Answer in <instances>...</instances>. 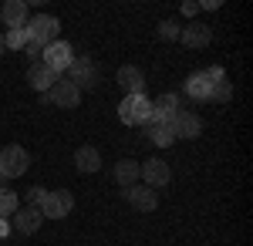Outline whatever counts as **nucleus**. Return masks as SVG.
I'll return each instance as SVG.
<instances>
[{
	"instance_id": "423d86ee",
	"label": "nucleus",
	"mask_w": 253,
	"mask_h": 246,
	"mask_svg": "<svg viewBox=\"0 0 253 246\" xmlns=\"http://www.w3.org/2000/svg\"><path fill=\"white\" fill-rule=\"evenodd\" d=\"M138 179H142V186H149V189H162V186H169L172 169H169L162 159H149V162L138 165Z\"/></svg>"
},
{
	"instance_id": "2eb2a0df",
	"label": "nucleus",
	"mask_w": 253,
	"mask_h": 246,
	"mask_svg": "<svg viewBox=\"0 0 253 246\" xmlns=\"http://www.w3.org/2000/svg\"><path fill=\"white\" fill-rule=\"evenodd\" d=\"M210 88H213V81L206 71H196V75L186 78V101H193V105H206L210 101Z\"/></svg>"
},
{
	"instance_id": "cd10ccee",
	"label": "nucleus",
	"mask_w": 253,
	"mask_h": 246,
	"mask_svg": "<svg viewBox=\"0 0 253 246\" xmlns=\"http://www.w3.org/2000/svg\"><path fill=\"white\" fill-rule=\"evenodd\" d=\"M199 10H219V0H203Z\"/></svg>"
},
{
	"instance_id": "c85d7f7f",
	"label": "nucleus",
	"mask_w": 253,
	"mask_h": 246,
	"mask_svg": "<svg viewBox=\"0 0 253 246\" xmlns=\"http://www.w3.org/2000/svg\"><path fill=\"white\" fill-rule=\"evenodd\" d=\"M3 51H7V47H3V34H0V54H3Z\"/></svg>"
},
{
	"instance_id": "f8f14e48",
	"label": "nucleus",
	"mask_w": 253,
	"mask_h": 246,
	"mask_svg": "<svg viewBox=\"0 0 253 246\" xmlns=\"http://www.w3.org/2000/svg\"><path fill=\"white\" fill-rule=\"evenodd\" d=\"M179 41H182L189 51L210 47V41H213V27H210V24H203V20H193V24H186V27H182Z\"/></svg>"
},
{
	"instance_id": "dca6fc26",
	"label": "nucleus",
	"mask_w": 253,
	"mask_h": 246,
	"mask_svg": "<svg viewBox=\"0 0 253 246\" xmlns=\"http://www.w3.org/2000/svg\"><path fill=\"white\" fill-rule=\"evenodd\" d=\"M125 192V199H128V206L138 209V212H152V209L159 206V199H156V189H149V186H132V189H122Z\"/></svg>"
},
{
	"instance_id": "7ed1b4c3",
	"label": "nucleus",
	"mask_w": 253,
	"mask_h": 246,
	"mask_svg": "<svg viewBox=\"0 0 253 246\" xmlns=\"http://www.w3.org/2000/svg\"><path fill=\"white\" fill-rule=\"evenodd\" d=\"M27 169H31V155H27V149H20V145L0 149V175H3L7 182H10V179H20Z\"/></svg>"
},
{
	"instance_id": "20e7f679",
	"label": "nucleus",
	"mask_w": 253,
	"mask_h": 246,
	"mask_svg": "<svg viewBox=\"0 0 253 246\" xmlns=\"http://www.w3.org/2000/svg\"><path fill=\"white\" fill-rule=\"evenodd\" d=\"M71 206H75L71 189H54V192L44 196V203L38 206V212L44 216V219H64V216L71 212Z\"/></svg>"
},
{
	"instance_id": "1a4fd4ad",
	"label": "nucleus",
	"mask_w": 253,
	"mask_h": 246,
	"mask_svg": "<svg viewBox=\"0 0 253 246\" xmlns=\"http://www.w3.org/2000/svg\"><path fill=\"white\" fill-rule=\"evenodd\" d=\"M179 101H182V98L172 95V91L159 95L156 101H152V115H149V122H145V125H169V122H172V115L179 112Z\"/></svg>"
},
{
	"instance_id": "6e6552de",
	"label": "nucleus",
	"mask_w": 253,
	"mask_h": 246,
	"mask_svg": "<svg viewBox=\"0 0 253 246\" xmlns=\"http://www.w3.org/2000/svg\"><path fill=\"white\" fill-rule=\"evenodd\" d=\"M169 128H172L175 138H199V135H203V118L196 112L179 108V112L172 115V122H169Z\"/></svg>"
},
{
	"instance_id": "9d476101",
	"label": "nucleus",
	"mask_w": 253,
	"mask_h": 246,
	"mask_svg": "<svg viewBox=\"0 0 253 246\" xmlns=\"http://www.w3.org/2000/svg\"><path fill=\"white\" fill-rule=\"evenodd\" d=\"M47 101L58 105V108H78V105H81V91L68 81V78H58L54 88L47 91Z\"/></svg>"
},
{
	"instance_id": "f03ea898",
	"label": "nucleus",
	"mask_w": 253,
	"mask_h": 246,
	"mask_svg": "<svg viewBox=\"0 0 253 246\" xmlns=\"http://www.w3.org/2000/svg\"><path fill=\"white\" fill-rule=\"evenodd\" d=\"M149 115H152V98L145 95H125L122 105H118V118L125 125H145Z\"/></svg>"
},
{
	"instance_id": "9b49d317",
	"label": "nucleus",
	"mask_w": 253,
	"mask_h": 246,
	"mask_svg": "<svg viewBox=\"0 0 253 246\" xmlns=\"http://www.w3.org/2000/svg\"><path fill=\"white\" fill-rule=\"evenodd\" d=\"M115 81H118V88H122L125 95H145V71L135 68V64H122Z\"/></svg>"
},
{
	"instance_id": "4be33fe9",
	"label": "nucleus",
	"mask_w": 253,
	"mask_h": 246,
	"mask_svg": "<svg viewBox=\"0 0 253 246\" xmlns=\"http://www.w3.org/2000/svg\"><path fill=\"white\" fill-rule=\"evenodd\" d=\"M14 212H17V192L0 189V219H10Z\"/></svg>"
},
{
	"instance_id": "6ab92c4d",
	"label": "nucleus",
	"mask_w": 253,
	"mask_h": 246,
	"mask_svg": "<svg viewBox=\"0 0 253 246\" xmlns=\"http://www.w3.org/2000/svg\"><path fill=\"white\" fill-rule=\"evenodd\" d=\"M112 175H115V182L122 189H132V186H138V162L135 159H118Z\"/></svg>"
},
{
	"instance_id": "a878e982",
	"label": "nucleus",
	"mask_w": 253,
	"mask_h": 246,
	"mask_svg": "<svg viewBox=\"0 0 253 246\" xmlns=\"http://www.w3.org/2000/svg\"><path fill=\"white\" fill-rule=\"evenodd\" d=\"M182 14H186V17H193V14H199V3H193V0H186V3H182Z\"/></svg>"
},
{
	"instance_id": "4468645a",
	"label": "nucleus",
	"mask_w": 253,
	"mask_h": 246,
	"mask_svg": "<svg viewBox=\"0 0 253 246\" xmlns=\"http://www.w3.org/2000/svg\"><path fill=\"white\" fill-rule=\"evenodd\" d=\"M61 75H54L44 61H34L31 68H27V84L34 88V91H41V95H47L51 88H54V81H58Z\"/></svg>"
},
{
	"instance_id": "393cba45",
	"label": "nucleus",
	"mask_w": 253,
	"mask_h": 246,
	"mask_svg": "<svg viewBox=\"0 0 253 246\" xmlns=\"http://www.w3.org/2000/svg\"><path fill=\"white\" fill-rule=\"evenodd\" d=\"M44 196H47V189H41V186H31V189H27V203L38 209L41 203H44Z\"/></svg>"
},
{
	"instance_id": "b1692460",
	"label": "nucleus",
	"mask_w": 253,
	"mask_h": 246,
	"mask_svg": "<svg viewBox=\"0 0 253 246\" xmlns=\"http://www.w3.org/2000/svg\"><path fill=\"white\" fill-rule=\"evenodd\" d=\"M179 34H182L179 20H159V38L162 41H179Z\"/></svg>"
},
{
	"instance_id": "412c9836",
	"label": "nucleus",
	"mask_w": 253,
	"mask_h": 246,
	"mask_svg": "<svg viewBox=\"0 0 253 246\" xmlns=\"http://www.w3.org/2000/svg\"><path fill=\"white\" fill-rule=\"evenodd\" d=\"M230 98H233V81H230V78L216 81L213 88H210V101H213V105H223V101H230Z\"/></svg>"
},
{
	"instance_id": "5701e85b",
	"label": "nucleus",
	"mask_w": 253,
	"mask_h": 246,
	"mask_svg": "<svg viewBox=\"0 0 253 246\" xmlns=\"http://www.w3.org/2000/svg\"><path fill=\"white\" fill-rule=\"evenodd\" d=\"M3 47H7V51H24V47H27V27H24V31H7V34H3Z\"/></svg>"
},
{
	"instance_id": "aec40b11",
	"label": "nucleus",
	"mask_w": 253,
	"mask_h": 246,
	"mask_svg": "<svg viewBox=\"0 0 253 246\" xmlns=\"http://www.w3.org/2000/svg\"><path fill=\"white\" fill-rule=\"evenodd\" d=\"M145 135H149V142L152 145H159V149H169L175 142V135L169 125H145Z\"/></svg>"
},
{
	"instance_id": "ddd939ff",
	"label": "nucleus",
	"mask_w": 253,
	"mask_h": 246,
	"mask_svg": "<svg viewBox=\"0 0 253 246\" xmlns=\"http://www.w3.org/2000/svg\"><path fill=\"white\" fill-rule=\"evenodd\" d=\"M27 10H31V7H27L24 0H7V3H0V20H3L10 31H24L27 20H31Z\"/></svg>"
},
{
	"instance_id": "f257e3e1",
	"label": "nucleus",
	"mask_w": 253,
	"mask_h": 246,
	"mask_svg": "<svg viewBox=\"0 0 253 246\" xmlns=\"http://www.w3.org/2000/svg\"><path fill=\"white\" fill-rule=\"evenodd\" d=\"M61 34V20L51 17V14H41V17H31L27 20V41L31 44H41V47H47V44H54Z\"/></svg>"
},
{
	"instance_id": "0eeeda50",
	"label": "nucleus",
	"mask_w": 253,
	"mask_h": 246,
	"mask_svg": "<svg viewBox=\"0 0 253 246\" xmlns=\"http://www.w3.org/2000/svg\"><path fill=\"white\" fill-rule=\"evenodd\" d=\"M41 61L54 71V75H61V71H68V64L75 61V51H71V44L68 41H54V44H47L44 51H41Z\"/></svg>"
},
{
	"instance_id": "bb28decb",
	"label": "nucleus",
	"mask_w": 253,
	"mask_h": 246,
	"mask_svg": "<svg viewBox=\"0 0 253 246\" xmlns=\"http://www.w3.org/2000/svg\"><path fill=\"white\" fill-rule=\"evenodd\" d=\"M14 229H10V219H0V240H7Z\"/></svg>"
},
{
	"instance_id": "39448f33",
	"label": "nucleus",
	"mask_w": 253,
	"mask_h": 246,
	"mask_svg": "<svg viewBox=\"0 0 253 246\" xmlns=\"http://www.w3.org/2000/svg\"><path fill=\"white\" fill-rule=\"evenodd\" d=\"M68 81L78 88V91H88V88H95L98 84V68L91 57H75L71 64H68Z\"/></svg>"
},
{
	"instance_id": "a211bd4d",
	"label": "nucleus",
	"mask_w": 253,
	"mask_h": 246,
	"mask_svg": "<svg viewBox=\"0 0 253 246\" xmlns=\"http://www.w3.org/2000/svg\"><path fill=\"white\" fill-rule=\"evenodd\" d=\"M75 169L84 172V175L98 172V169H101V152H98L95 145H81V149L75 152Z\"/></svg>"
},
{
	"instance_id": "f3484780",
	"label": "nucleus",
	"mask_w": 253,
	"mask_h": 246,
	"mask_svg": "<svg viewBox=\"0 0 253 246\" xmlns=\"http://www.w3.org/2000/svg\"><path fill=\"white\" fill-rule=\"evenodd\" d=\"M10 219H14V229H17V233H24V236L38 233V229H41V223H44V216H41V212H38L34 206H24V209H17V212H14Z\"/></svg>"
}]
</instances>
